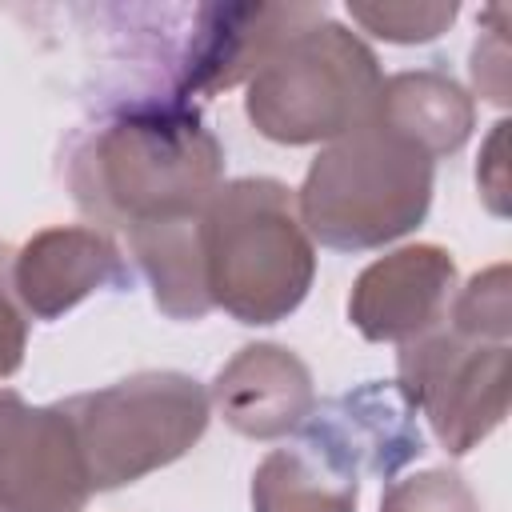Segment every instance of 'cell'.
I'll use <instances>...</instances> for the list:
<instances>
[{
	"label": "cell",
	"mask_w": 512,
	"mask_h": 512,
	"mask_svg": "<svg viewBox=\"0 0 512 512\" xmlns=\"http://www.w3.org/2000/svg\"><path fill=\"white\" fill-rule=\"evenodd\" d=\"M76 208L116 232L192 220L224 184V148L176 96H132L88 128L64 156Z\"/></svg>",
	"instance_id": "1"
},
{
	"label": "cell",
	"mask_w": 512,
	"mask_h": 512,
	"mask_svg": "<svg viewBox=\"0 0 512 512\" xmlns=\"http://www.w3.org/2000/svg\"><path fill=\"white\" fill-rule=\"evenodd\" d=\"M200 252L212 308L240 324L288 320L316 276L296 192L272 176H240L216 188L200 212Z\"/></svg>",
	"instance_id": "2"
},
{
	"label": "cell",
	"mask_w": 512,
	"mask_h": 512,
	"mask_svg": "<svg viewBox=\"0 0 512 512\" xmlns=\"http://www.w3.org/2000/svg\"><path fill=\"white\" fill-rule=\"evenodd\" d=\"M436 160L376 120L324 144L296 192L300 224L336 252L384 248L424 224Z\"/></svg>",
	"instance_id": "3"
},
{
	"label": "cell",
	"mask_w": 512,
	"mask_h": 512,
	"mask_svg": "<svg viewBox=\"0 0 512 512\" xmlns=\"http://www.w3.org/2000/svg\"><path fill=\"white\" fill-rule=\"evenodd\" d=\"M376 52L344 24L316 20L288 36L248 80L244 112L264 140L332 144L372 120L380 92Z\"/></svg>",
	"instance_id": "4"
},
{
	"label": "cell",
	"mask_w": 512,
	"mask_h": 512,
	"mask_svg": "<svg viewBox=\"0 0 512 512\" xmlns=\"http://www.w3.org/2000/svg\"><path fill=\"white\" fill-rule=\"evenodd\" d=\"M92 492H112L180 460L208 428V388L188 372H136L60 400Z\"/></svg>",
	"instance_id": "5"
},
{
	"label": "cell",
	"mask_w": 512,
	"mask_h": 512,
	"mask_svg": "<svg viewBox=\"0 0 512 512\" xmlns=\"http://www.w3.org/2000/svg\"><path fill=\"white\" fill-rule=\"evenodd\" d=\"M396 384L416 416L428 420L440 448L468 456L508 416L512 352L508 344L468 340L440 324L400 344Z\"/></svg>",
	"instance_id": "6"
},
{
	"label": "cell",
	"mask_w": 512,
	"mask_h": 512,
	"mask_svg": "<svg viewBox=\"0 0 512 512\" xmlns=\"http://www.w3.org/2000/svg\"><path fill=\"white\" fill-rule=\"evenodd\" d=\"M316 20H324L320 4H200L168 96L192 104L196 96L248 84L288 36Z\"/></svg>",
	"instance_id": "7"
},
{
	"label": "cell",
	"mask_w": 512,
	"mask_h": 512,
	"mask_svg": "<svg viewBox=\"0 0 512 512\" xmlns=\"http://www.w3.org/2000/svg\"><path fill=\"white\" fill-rule=\"evenodd\" d=\"M92 496L64 404L0 388V512H84Z\"/></svg>",
	"instance_id": "8"
},
{
	"label": "cell",
	"mask_w": 512,
	"mask_h": 512,
	"mask_svg": "<svg viewBox=\"0 0 512 512\" xmlns=\"http://www.w3.org/2000/svg\"><path fill=\"white\" fill-rule=\"evenodd\" d=\"M300 444L324 452L356 480L364 472L392 480L400 468L420 460L424 432L416 424V408L404 400L396 380H364L316 404L312 416L300 424Z\"/></svg>",
	"instance_id": "9"
},
{
	"label": "cell",
	"mask_w": 512,
	"mask_h": 512,
	"mask_svg": "<svg viewBox=\"0 0 512 512\" xmlns=\"http://www.w3.org/2000/svg\"><path fill=\"white\" fill-rule=\"evenodd\" d=\"M456 296V260L440 244H404L372 260L352 292L348 320L372 344H404L444 324Z\"/></svg>",
	"instance_id": "10"
},
{
	"label": "cell",
	"mask_w": 512,
	"mask_h": 512,
	"mask_svg": "<svg viewBox=\"0 0 512 512\" xmlns=\"http://www.w3.org/2000/svg\"><path fill=\"white\" fill-rule=\"evenodd\" d=\"M132 272L116 240L88 224H56L12 252V292L32 320H60L104 288H128Z\"/></svg>",
	"instance_id": "11"
},
{
	"label": "cell",
	"mask_w": 512,
	"mask_h": 512,
	"mask_svg": "<svg viewBox=\"0 0 512 512\" xmlns=\"http://www.w3.org/2000/svg\"><path fill=\"white\" fill-rule=\"evenodd\" d=\"M224 424L248 440H284L316 408L308 364L284 344H244L208 388Z\"/></svg>",
	"instance_id": "12"
},
{
	"label": "cell",
	"mask_w": 512,
	"mask_h": 512,
	"mask_svg": "<svg viewBox=\"0 0 512 512\" xmlns=\"http://www.w3.org/2000/svg\"><path fill=\"white\" fill-rule=\"evenodd\" d=\"M372 120L412 140L432 160H440L468 144L476 128V104L464 92V84L452 80L448 72L416 68V72H396L380 80Z\"/></svg>",
	"instance_id": "13"
},
{
	"label": "cell",
	"mask_w": 512,
	"mask_h": 512,
	"mask_svg": "<svg viewBox=\"0 0 512 512\" xmlns=\"http://www.w3.org/2000/svg\"><path fill=\"white\" fill-rule=\"evenodd\" d=\"M128 248L152 288L156 308L168 320H204L212 312L200 252V216L136 228L128 232Z\"/></svg>",
	"instance_id": "14"
},
{
	"label": "cell",
	"mask_w": 512,
	"mask_h": 512,
	"mask_svg": "<svg viewBox=\"0 0 512 512\" xmlns=\"http://www.w3.org/2000/svg\"><path fill=\"white\" fill-rule=\"evenodd\" d=\"M356 504L360 480L308 444L276 448L252 472V512H356Z\"/></svg>",
	"instance_id": "15"
},
{
	"label": "cell",
	"mask_w": 512,
	"mask_h": 512,
	"mask_svg": "<svg viewBox=\"0 0 512 512\" xmlns=\"http://www.w3.org/2000/svg\"><path fill=\"white\" fill-rule=\"evenodd\" d=\"M444 324L456 336L484 340V344H508L512 336V288H508V264H492L476 272L448 304Z\"/></svg>",
	"instance_id": "16"
},
{
	"label": "cell",
	"mask_w": 512,
	"mask_h": 512,
	"mask_svg": "<svg viewBox=\"0 0 512 512\" xmlns=\"http://www.w3.org/2000/svg\"><path fill=\"white\" fill-rule=\"evenodd\" d=\"M348 16L388 44H428L460 16L456 0H348Z\"/></svg>",
	"instance_id": "17"
},
{
	"label": "cell",
	"mask_w": 512,
	"mask_h": 512,
	"mask_svg": "<svg viewBox=\"0 0 512 512\" xmlns=\"http://www.w3.org/2000/svg\"><path fill=\"white\" fill-rule=\"evenodd\" d=\"M380 512H480L476 492L448 468H424L392 480L380 496Z\"/></svg>",
	"instance_id": "18"
},
{
	"label": "cell",
	"mask_w": 512,
	"mask_h": 512,
	"mask_svg": "<svg viewBox=\"0 0 512 512\" xmlns=\"http://www.w3.org/2000/svg\"><path fill=\"white\" fill-rule=\"evenodd\" d=\"M504 20H508V8L504 4H492L484 16H480V24H484V32H480V40L472 44V84H476V92L484 96V100H492V104H508L512 96V88H508V28H504Z\"/></svg>",
	"instance_id": "19"
},
{
	"label": "cell",
	"mask_w": 512,
	"mask_h": 512,
	"mask_svg": "<svg viewBox=\"0 0 512 512\" xmlns=\"http://www.w3.org/2000/svg\"><path fill=\"white\" fill-rule=\"evenodd\" d=\"M28 348V316L12 292V248L0 244V380L16 376Z\"/></svg>",
	"instance_id": "20"
},
{
	"label": "cell",
	"mask_w": 512,
	"mask_h": 512,
	"mask_svg": "<svg viewBox=\"0 0 512 512\" xmlns=\"http://www.w3.org/2000/svg\"><path fill=\"white\" fill-rule=\"evenodd\" d=\"M504 144H508V120H496L484 148H480V164H476V188L480 200L488 204L492 216H508V160H504Z\"/></svg>",
	"instance_id": "21"
}]
</instances>
